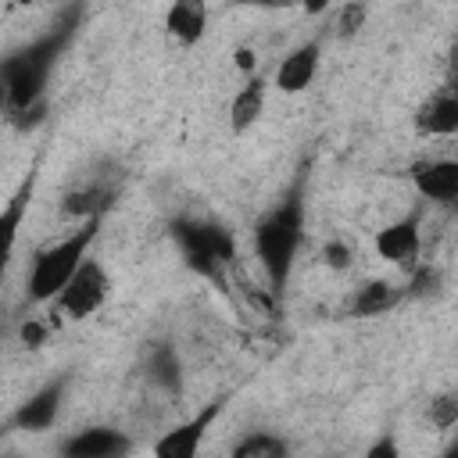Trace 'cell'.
<instances>
[{
	"instance_id": "cell-18",
	"label": "cell",
	"mask_w": 458,
	"mask_h": 458,
	"mask_svg": "<svg viewBox=\"0 0 458 458\" xmlns=\"http://www.w3.org/2000/svg\"><path fill=\"white\" fill-rule=\"evenodd\" d=\"M426 419L433 429H454L458 426V394H437L426 408Z\"/></svg>"
},
{
	"instance_id": "cell-21",
	"label": "cell",
	"mask_w": 458,
	"mask_h": 458,
	"mask_svg": "<svg viewBox=\"0 0 458 458\" xmlns=\"http://www.w3.org/2000/svg\"><path fill=\"white\" fill-rule=\"evenodd\" d=\"M150 372H154V379H157L161 386H172V383L179 379V361H175V354H172L168 347L154 351V358H150Z\"/></svg>"
},
{
	"instance_id": "cell-11",
	"label": "cell",
	"mask_w": 458,
	"mask_h": 458,
	"mask_svg": "<svg viewBox=\"0 0 458 458\" xmlns=\"http://www.w3.org/2000/svg\"><path fill=\"white\" fill-rule=\"evenodd\" d=\"M415 132L419 136H454L458 132V89L433 93L415 111Z\"/></svg>"
},
{
	"instance_id": "cell-1",
	"label": "cell",
	"mask_w": 458,
	"mask_h": 458,
	"mask_svg": "<svg viewBox=\"0 0 458 458\" xmlns=\"http://www.w3.org/2000/svg\"><path fill=\"white\" fill-rule=\"evenodd\" d=\"M301 240H304V200L293 190L254 225V254L268 276L272 293H283L293 258L301 250Z\"/></svg>"
},
{
	"instance_id": "cell-8",
	"label": "cell",
	"mask_w": 458,
	"mask_h": 458,
	"mask_svg": "<svg viewBox=\"0 0 458 458\" xmlns=\"http://www.w3.org/2000/svg\"><path fill=\"white\" fill-rule=\"evenodd\" d=\"M64 386H68V379H50V383H43L32 397H25V401L14 408L11 426H14V429H25V433H43V429H50V426L57 422V415H61Z\"/></svg>"
},
{
	"instance_id": "cell-28",
	"label": "cell",
	"mask_w": 458,
	"mask_h": 458,
	"mask_svg": "<svg viewBox=\"0 0 458 458\" xmlns=\"http://www.w3.org/2000/svg\"><path fill=\"white\" fill-rule=\"evenodd\" d=\"M451 454H454V458H458V440H454V444H451Z\"/></svg>"
},
{
	"instance_id": "cell-12",
	"label": "cell",
	"mask_w": 458,
	"mask_h": 458,
	"mask_svg": "<svg viewBox=\"0 0 458 458\" xmlns=\"http://www.w3.org/2000/svg\"><path fill=\"white\" fill-rule=\"evenodd\" d=\"M125 451H129V440L107 426L79 429L75 437H68L61 444V454H68V458H111V454H125Z\"/></svg>"
},
{
	"instance_id": "cell-14",
	"label": "cell",
	"mask_w": 458,
	"mask_h": 458,
	"mask_svg": "<svg viewBox=\"0 0 458 458\" xmlns=\"http://www.w3.org/2000/svg\"><path fill=\"white\" fill-rule=\"evenodd\" d=\"M265 100H268V82L261 75H250L236 89V97L229 100V129L236 136L247 132V129H254L261 122V114H265Z\"/></svg>"
},
{
	"instance_id": "cell-15",
	"label": "cell",
	"mask_w": 458,
	"mask_h": 458,
	"mask_svg": "<svg viewBox=\"0 0 458 458\" xmlns=\"http://www.w3.org/2000/svg\"><path fill=\"white\" fill-rule=\"evenodd\" d=\"M404 293H408L404 286H394V283H386V279H372V283L358 286V293L351 297V311H354L358 318H372V315H383V311H390L394 304H401Z\"/></svg>"
},
{
	"instance_id": "cell-7",
	"label": "cell",
	"mask_w": 458,
	"mask_h": 458,
	"mask_svg": "<svg viewBox=\"0 0 458 458\" xmlns=\"http://www.w3.org/2000/svg\"><path fill=\"white\" fill-rule=\"evenodd\" d=\"M372 247H376V254H379L386 265H397V268H404V272H415V268H419V250H422L419 215H408V218H397V222L383 225V229L372 236Z\"/></svg>"
},
{
	"instance_id": "cell-19",
	"label": "cell",
	"mask_w": 458,
	"mask_h": 458,
	"mask_svg": "<svg viewBox=\"0 0 458 458\" xmlns=\"http://www.w3.org/2000/svg\"><path fill=\"white\" fill-rule=\"evenodd\" d=\"M365 18H369L365 0H347L340 18H336V32L340 36H358V29H365Z\"/></svg>"
},
{
	"instance_id": "cell-5",
	"label": "cell",
	"mask_w": 458,
	"mask_h": 458,
	"mask_svg": "<svg viewBox=\"0 0 458 458\" xmlns=\"http://www.w3.org/2000/svg\"><path fill=\"white\" fill-rule=\"evenodd\" d=\"M111 293V276L104 272V265L97 258H86L79 265V272L68 279V286L57 293V311L68 318H89Z\"/></svg>"
},
{
	"instance_id": "cell-3",
	"label": "cell",
	"mask_w": 458,
	"mask_h": 458,
	"mask_svg": "<svg viewBox=\"0 0 458 458\" xmlns=\"http://www.w3.org/2000/svg\"><path fill=\"white\" fill-rule=\"evenodd\" d=\"M57 50H61V39H57V36H47V39L32 43L29 50L14 54V57L4 64L7 111H11V114H21V111L43 104V89H47V79H50V68H54Z\"/></svg>"
},
{
	"instance_id": "cell-26",
	"label": "cell",
	"mask_w": 458,
	"mask_h": 458,
	"mask_svg": "<svg viewBox=\"0 0 458 458\" xmlns=\"http://www.w3.org/2000/svg\"><path fill=\"white\" fill-rule=\"evenodd\" d=\"M369 454H372V458H376V454H390V458H394V454H397V444H394V440H379V444L369 447Z\"/></svg>"
},
{
	"instance_id": "cell-10",
	"label": "cell",
	"mask_w": 458,
	"mask_h": 458,
	"mask_svg": "<svg viewBox=\"0 0 458 458\" xmlns=\"http://www.w3.org/2000/svg\"><path fill=\"white\" fill-rule=\"evenodd\" d=\"M318 54H322V50H318L315 39L293 47V50L279 61V68H276V75H272V86H276L279 93H304V89L311 86L315 72H318Z\"/></svg>"
},
{
	"instance_id": "cell-25",
	"label": "cell",
	"mask_w": 458,
	"mask_h": 458,
	"mask_svg": "<svg viewBox=\"0 0 458 458\" xmlns=\"http://www.w3.org/2000/svg\"><path fill=\"white\" fill-rule=\"evenodd\" d=\"M236 64H240L243 72H254V50H247V47H240V50H236Z\"/></svg>"
},
{
	"instance_id": "cell-2",
	"label": "cell",
	"mask_w": 458,
	"mask_h": 458,
	"mask_svg": "<svg viewBox=\"0 0 458 458\" xmlns=\"http://www.w3.org/2000/svg\"><path fill=\"white\" fill-rule=\"evenodd\" d=\"M97 229H100V218H86L75 233L54 240L50 247H43L36 258H32V268H29V279H25V290L36 304H47V301H57V293L68 286V279L79 272V265L89 258V247L97 240Z\"/></svg>"
},
{
	"instance_id": "cell-27",
	"label": "cell",
	"mask_w": 458,
	"mask_h": 458,
	"mask_svg": "<svg viewBox=\"0 0 458 458\" xmlns=\"http://www.w3.org/2000/svg\"><path fill=\"white\" fill-rule=\"evenodd\" d=\"M240 7H276V4H283V0H236Z\"/></svg>"
},
{
	"instance_id": "cell-24",
	"label": "cell",
	"mask_w": 458,
	"mask_h": 458,
	"mask_svg": "<svg viewBox=\"0 0 458 458\" xmlns=\"http://www.w3.org/2000/svg\"><path fill=\"white\" fill-rule=\"evenodd\" d=\"M301 11L304 14H326L329 11V0H301Z\"/></svg>"
},
{
	"instance_id": "cell-6",
	"label": "cell",
	"mask_w": 458,
	"mask_h": 458,
	"mask_svg": "<svg viewBox=\"0 0 458 458\" xmlns=\"http://www.w3.org/2000/svg\"><path fill=\"white\" fill-rule=\"evenodd\" d=\"M222 408H225V397L204 404L197 415H190L186 422H179V426H172L168 433H161V437L154 440V454H157V458H193V454L200 451L208 429H211L215 419L222 415Z\"/></svg>"
},
{
	"instance_id": "cell-9",
	"label": "cell",
	"mask_w": 458,
	"mask_h": 458,
	"mask_svg": "<svg viewBox=\"0 0 458 458\" xmlns=\"http://www.w3.org/2000/svg\"><path fill=\"white\" fill-rule=\"evenodd\" d=\"M408 179L422 200L451 204L458 200V157H437V161H415L408 168Z\"/></svg>"
},
{
	"instance_id": "cell-20",
	"label": "cell",
	"mask_w": 458,
	"mask_h": 458,
	"mask_svg": "<svg viewBox=\"0 0 458 458\" xmlns=\"http://www.w3.org/2000/svg\"><path fill=\"white\" fill-rule=\"evenodd\" d=\"M29 197H32V175L21 182V190H18V193L7 200V208H4V229H7L11 240H14V233H18V222H21V211H25Z\"/></svg>"
},
{
	"instance_id": "cell-13",
	"label": "cell",
	"mask_w": 458,
	"mask_h": 458,
	"mask_svg": "<svg viewBox=\"0 0 458 458\" xmlns=\"http://www.w3.org/2000/svg\"><path fill=\"white\" fill-rule=\"evenodd\" d=\"M165 29L182 47L200 43L208 32V0H172L165 14Z\"/></svg>"
},
{
	"instance_id": "cell-23",
	"label": "cell",
	"mask_w": 458,
	"mask_h": 458,
	"mask_svg": "<svg viewBox=\"0 0 458 458\" xmlns=\"http://www.w3.org/2000/svg\"><path fill=\"white\" fill-rule=\"evenodd\" d=\"M43 336H47V329H43L39 322H32V318H29V322L21 326V340H25L29 347H39V344H43Z\"/></svg>"
},
{
	"instance_id": "cell-4",
	"label": "cell",
	"mask_w": 458,
	"mask_h": 458,
	"mask_svg": "<svg viewBox=\"0 0 458 458\" xmlns=\"http://www.w3.org/2000/svg\"><path fill=\"white\" fill-rule=\"evenodd\" d=\"M172 236L179 240V250L186 258V265L200 276H218V268L233 258V236L218 225H204V222H175Z\"/></svg>"
},
{
	"instance_id": "cell-17",
	"label": "cell",
	"mask_w": 458,
	"mask_h": 458,
	"mask_svg": "<svg viewBox=\"0 0 458 458\" xmlns=\"http://www.w3.org/2000/svg\"><path fill=\"white\" fill-rule=\"evenodd\" d=\"M286 454V440L272 433H250L240 444H233V458H279Z\"/></svg>"
},
{
	"instance_id": "cell-22",
	"label": "cell",
	"mask_w": 458,
	"mask_h": 458,
	"mask_svg": "<svg viewBox=\"0 0 458 458\" xmlns=\"http://www.w3.org/2000/svg\"><path fill=\"white\" fill-rule=\"evenodd\" d=\"M322 258H326L329 268H347V265H351V247H347L344 240H329V243L322 247Z\"/></svg>"
},
{
	"instance_id": "cell-16",
	"label": "cell",
	"mask_w": 458,
	"mask_h": 458,
	"mask_svg": "<svg viewBox=\"0 0 458 458\" xmlns=\"http://www.w3.org/2000/svg\"><path fill=\"white\" fill-rule=\"evenodd\" d=\"M107 204H111V193H107L104 186L89 182V186H79V190L64 193L61 211L72 215V218H100V211H104Z\"/></svg>"
}]
</instances>
